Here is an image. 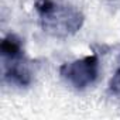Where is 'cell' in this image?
I'll list each match as a JSON object with an SVG mask.
<instances>
[{"mask_svg":"<svg viewBox=\"0 0 120 120\" xmlns=\"http://www.w3.org/2000/svg\"><path fill=\"white\" fill-rule=\"evenodd\" d=\"M34 9L42 31L56 38H67L76 34L85 21L81 10L55 0H35Z\"/></svg>","mask_w":120,"mask_h":120,"instance_id":"6da1fadb","label":"cell"},{"mask_svg":"<svg viewBox=\"0 0 120 120\" xmlns=\"http://www.w3.org/2000/svg\"><path fill=\"white\" fill-rule=\"evenodd\" d=\"M0 52H2V58H14L24 54L21 40L14 34H9L0 44Z\"/></svg>","mask_w":120,"mask_h":120,"instance_id":"277c9868","label":"cell"},{"mask_svg":"<svg viewBox=\"0 0 120 120\" xmlns=\"http://www.w3.org/2000/svg\"><path fill=\"white\" fill-rule=\"evenodd\" d=\"M3 59V78L10 83L17 86H28L33 81V72L30 62L23 55L14 58H2Z\"/></svg>","mask_w":120,"mask_h":120,"instance_id":"3957f363","label":"cell"},{"mask_svg":"<svg viewBox=\"0 0 120 120\" xmlns=\"http://www.w3.org/2000/svg\"><path fill=\"white\" fill-rule=\"evenodd\" d=\"M109 89L112 93L114 95H120V68L116 71V74L113 75L110 83H109Z\"/></svg>","mask_w":120,"mask_h":120,"instance_id":"5b68a950","label":"cell"},{"mask_svg":"<svg viewBox=\"0 0 120 120\" xmlns=\"http://www.w3.org/2000/svg\"><path fill=\"white\" fill-rule=\"evenodd\" d=\"M99 74V59L98 56L88 55L72 62H67L59 68V75L75 89H86L95 83Z\"/></svg>","mask_w":120,"mask_h":120,"instance_id":"7a4b0ae2","label":"cell"}]
</instances>
